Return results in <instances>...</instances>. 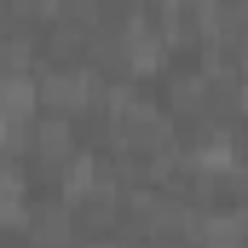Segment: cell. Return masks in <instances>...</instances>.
<instances>
[{
  "instance_id": "7a4b0ae2",
  "label": "cell",
  "mask_w": 248,
  "mask_h": 248,
  "mask_svg": "<svg viewBox=\"0 0 248 248\" xmlns=\"http://www.w3.org/2000/svg\"><path fill=\"white\" fill-rule=\"evenodd\" d=\"M35 52V41H6V52H0V69H23Z\"/></svg>"
},
{
  "instance_id": "6da1fadb",
  "label": "cell",
  "mask_w": 248,
  "mask_h": 248,
  "mask_svg": "<svg viewBox=\"0 0 248 248\" xmlns=\"http://www.w3.org/2000/svg\"><path fill=\"white\" fill-rule=\"evenodd\" d=\"M35 144H41V156H46V162H58V156L69 162V156H75V139H69V122H58V116L35 127Z\"/></svg>"
}]
</instances>
